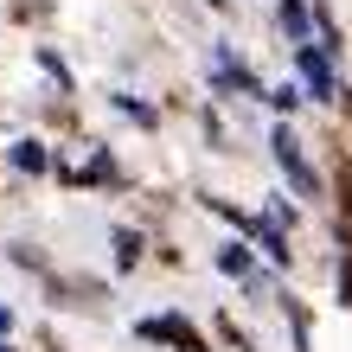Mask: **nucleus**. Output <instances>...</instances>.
I'll return each mask as SVG.
<instances>
[{"instance_id": "obj_2", "label": "nucleus", "mask_w": 352, "mask_h": 352, "mask_svg": "<svg viewBox=\"0 0 352 352\" xmlns=\"http://www.w3.org/2000/svg\"><path fill=\"white\" fill-rule=\"evenodd\" d=\"M295 65H301V77H307V90H314V96H333V71H327V58H320L314 45H301Z\"/></svg>"}, {"instance_id": "obj_8", "label": "nucleus", "mask_w": 352, "mask_h": 352, "mask_svg": "<svg viewBox=\"0 0 352 352\" xmlns=\"http://www.w3.org/2000/svg\"><path fill=\"white\" fill-rule=\"evenodd\" d=\"M116 250H122V269H129V263H135V256H141V243H135V237H129V231H116Z\"/></svg>"}, {"instance_id": "obj_9", "label": "nucleus", "mask_w": 352, "mask_h": 352, "mask_svg": "<svg viewBox=\"0 0 352 352\" xmlns=\"http://www.w3.org/2000/svg\"><path fill=\"white\" fill-rule=\"evenodd\" d=\"M0 333H7V307H0Z\"/></svg>"}, {"instance_id": "obj_7", "label": "nucleus", "mask_w": 352, "mask_h": 352, "mask_svg": "<svg viewBox=\"0 0 352 352\" xmlns=\"http://www.w3.org/2000/svg\"><path fill=\"white\" fill-rule=\"evenodd\" d=\"M218 263H224V269H231V276H250V250H224Z\"/></svg>"}, {"instance_id": "obj_3", "label": "nucleus", "mask_w": 352, "mask_h": 352, "mask_svg": "<svg viewBox=\"0 0 352 352\" xmlns=\"http://www.w3.org/2000/svg\"><path fill=\"white\" fill-rule=\"evenodd\" d=\"M141 333H148V340H173L179 352H205V346H199V333H192L186 320H141Z\"/></svg>"}, {"instance_id": "obj_6", "label": "nucleus", "mask_w": 352, "mask_h": 352, "mask_svg": "<svg viewBox=\"0 0 352 352\" xmlns=\"http://www.w3.org/2000/svg\"><path fill=\"white\" fill-rule=\"evenodd\" d=\"M282 26H288V38L307 32V7H301V0H282Z\"/></svg>"}, {"instance_id": "obj_10", "label": "nucleus", "mask_w": 352, "mask_h": 352, "mask_svg": "<svg viewBox=\"0 0 352 352\" xmlns=\"http://www.w3.org/2000/svg\"><path fill=\"white\" fill-rule=\"evenodd\" d=\"M0 352H13V346H7V340H0Z\"/></svg>"}, {"instance_id": "obj_5", "label": "nucleus", "mask_w": 352, "mask_h": 352, "mask_svg": "<svg viewBox=\"0 0 352 352\" xmlns=\"http://www.w3.org/2000/svg\"><path fill=\"white\" fill-rule=\"evenodd\" d=\"M13 167L38 173V167H45V148H38V141H19V148H13Z\"/></svg>"}, {"instance_id": "obj_1", "label": "nucleus", "mask_w": 352, "mask_h": 352, "mask_svg": "<svg viewBox=\"0 0 352 352\" xmlns=\"http://www.w3.org/2000/svg\"><path fill=\"white\" fill-rule=\"evenodd\" d=\"M269 148H276V160H282V173L295 179V192H320V179H314V167H307V160H301V141L288 135V129H276V141H269Z\"/></svg>"}, {"instance_id": "obj_4", "label": "nucleus", "mask_w": 352, "mask_h": 352, "mask_svg": "<svg viewBox=\"0 0 352 352\" xmlns=\"http://www.w3.org/2000/svg\"><path fill=\"white\" fill-rule=\"evenodd\" d=\"M256 237H263V250L276 256V263H288V243H282V224H276V218H263V224H256Z\"/></svg>"}]
</instances>
